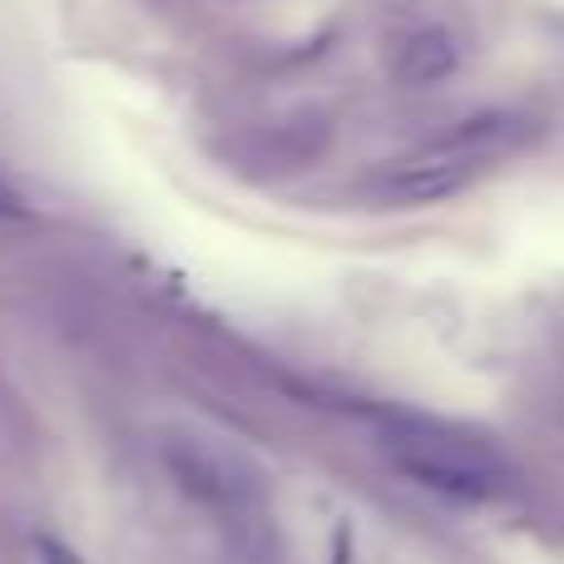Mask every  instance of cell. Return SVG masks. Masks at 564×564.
I'll return each instance as SVG.
<instances>
[{"instance_id":"6da1fadb","label":"cell","mask_w":564,"mask_h":564,"mask_svg":"<svg viewBox=\"0 0 564 564\" xmlns=\"http://www.w3.org/2000/svg\"><path fill=\"white\" fill-rule=\"evenodd\" d=\"M535 124L525 115H476L466 124H456L451 134L421 144L416 154L397 159L387 174L377 178V194L391 204H436L460 188H470L476 178H486L496 164H506L510 154L530 144Z\"/></svg>"},{"instance_id":"7a4b0ae2","label":"cell","mask_w":564,"mask_h":564,"mask_svg":"<svg viewBox=\"0 0 564 564\" xmlns=\"http://www.w3.org/2000/svg\"><path fill=\"white\" fill-rule=\"evenodd\" d=\"M381 451L406 480L446 500H496L510 490L500 451L431 416H381Z\"/></svg>"},{"instance_id":"3957f363","label":"cell","mask_w":564,"mask_h":564,"mask_svg":"<svg viewBox=\"0 0 564 564\" xmlns=\"http://www.w3.org/2000/svg\"><path fill=\"white\" fill-rule=\"evenodd\" d=\"M164 460L178 476V486L188 496H198L208 510H253L263 500V470H258L253 456L234 446L224 436H204V431H174L164 441Z\"/></svg>"},{"instance_id":"277c9868","label":"cell","mask_w":564,"mask_h":564,"mask_svg":"<svg viewBox=\"0 0 564 564\" xmlns=\"http://www.w3.org/2000/svg\"><path fill=\"white\" fill-rule=\"evenodd\" d=\"M456 65H460L456 40H451L446 30H426V35L406 40V50H401V59H397V79H406V85H436V79H446Z\"/></svg>"},{"instance_id":"5b68a950","label":"cell","mask_w":564,"mask_h":564,"mask_svg":"<svg viewBox=\"0 0 564 564\" xmlns=\"http://www.w3.org/2000/svg\"><path fill=\"white\" fill-rule=\"evenodd\" d=\"M35 560L40 564H85L69 545H59L55 535H35Z\"/></svg>"},{"instance_id":"8992f818","label":"cell","mask_w":564,"mask_h":564,"mask_svg":"<svg viewBox=\"0 0 564 564\" xmlns=\"http://www.w3.org/2000/svg\"><path fill=\"white\" fill-rule=\"evenodd\" d=\"M0 218H25V198H20L6 178H0Z\"/></svg>"}]
</instances>
